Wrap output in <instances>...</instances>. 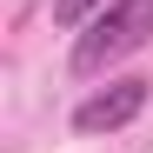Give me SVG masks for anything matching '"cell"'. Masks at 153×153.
<instances>
[{"instance_id": "1", "label": "cell", "mask_w": 153, "mask_h": 153, "mask_svg": "<svg viewBox=\"0 0 153 153\" xmlns=\"http://www.w3.org/2000/svg\"><path fill=\"white\" fill-rule=\"evenodd\" d=\"M146 40H153V0H107L73 40V73H107L113 60L140 53Z\"/></svg>"}, {"instance_id": "2", "label": "cell", "mask_w": 153, "mask_h": 153, "mask_svg": "<svg viewBox=\"0 0 153 153\" xmlns=\"http://www.w3.org/2000/svg\"><path fill=\"white\" fill-rule=\"evenodd\" d=\"M146 87L153 80H107L100 93H87L80 107H73V133H120L126 120H140L146 113Z\"/></svg>"}, {"instance_id": "3", "label": "cell", "mask_w": 153, "mask_h": 153, "mask_svg": "<svg viewBox=\"0 0 153 153\" xmlns=\"http://www.w3.org/2000/svg\"><path fill=\"white\" fill-rule=\"evenodd\" d=\"M100 7H107V0H53V20H60V27H87Z\"/></svg>"}]
</instances>
